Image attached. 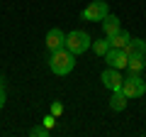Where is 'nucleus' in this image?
Listing matches in <instances>:
<instances>
[{"label":"nucleus","instance_id":"obj_6","mask_svg":"<svg viewBox=\"0 0 146 137\" xmlns=\"http://www.w3.org/2000/svg\"><path fill=\"white\" fill-rule=\"evenodd\" d=\"M102 83H105V88H110V91H122V74H119V68H112V66H107L102 71Z\"/></svg>","mask_w":146,"mask_h":137},{"label":"nucleus","instance_id":"obj_4","mask_svg":"<svg viewBox=\"0 0 146 137\" xmlns=\"http://www.w3.org/2000/svg\"><path fill=\"white\" fill-rule=\"evenodd\" d=\"M107 12H110V5L105 3V0H93V3L80 12V17H83L85 22H100Z\"/></svg>","mask_w":146,"mask_h":137},{"label":"nucleus","instance_id":"obj_7","mask_svg":"<svg viewBox=\"0 0 146 137\" xmlns=\"http://www.w3.org/2000/svg\"><path fill=\"white\" fill-rule=\"evenodd\" d=\"M44 42H46V49H49V52H56V49H63V47H66V34H63L58 27H51V30L46 32V39H44Z\"/></svg>","mask_w":146,"mask_h":137},{"label":"nucleus","instance_id":"obj_3","mask_svg":"<svg viewBox=\"0 0 146 137\" xmlns=\"http://www.w3.org/2000/svg\"><path fill=\"white\" fill-rule=\"evenodd\" d=\"M122 93L127 95V98H141V95L146 93V81L141 79V74H129V79L122 81Z\"/></svg>","mask_w":146,"mask_h":137},{"label":"nucleus","instance_id":"obj_16","mask_svg":"<svg viewBox=\"0 0 146 137\" xmlns=\"http://www.w3.org/2000/svg\"><path fill=\"white\" fill-rule=\"evenodd\" d=\"M61 113H63V105H61V103H58V100H54V103H51V115H61Z\"/></svg>","mask_w":146,"mask_h":137},{"label":"nucleus","instance_id":"obj_2","mask_svg":"<svg viewBox=\"0 0 146 137\" xmlns=\"http://www.w3.org/2000/svg\"><path fill=\"white\" fill-rule=\"evenodd\" d=\"M90 47H93V37H90L88 32L73 30V32H68V34H66V49H68V52H73L76 56L83 54V52H88Z\"/></svg>","mask_w":146,"mask_h":137},{"label":"nucleus","instance_id":"obj_11","mask_svg":"<svg viewBox=\"0 0 146 137\" xmlns=\"http://www.w3.org/2000/svg\"><path fill=\"white\" fill-rule=\"evenodd\" d=\"M124 49H127V54H141V56H146V42L139 37H131Z\"/></svg>","mask_w":146,"mask_h":137},{"label":"nucleus","instance_id":"obj_8","mask_svg":"<svg viewBox=\"0 0 146 137\" xmlns=\"http://www.w3.org/2000/svg\"><path fill=\"white\" fill-rule=\"evenodd\" d=\"M122 25H119V17L112 15V12H107V15L102 17V32H105V37H112L115 32H119Z\"/></svg>","mask_w":146,"mask_h":137},{"label":"nucleus","instance_id":"obj_14","mask_svg":"<svg viewBox=\"0 0 146 137\" xmlns=\"http://www.w3.org/2000/svg\"><path fill=\"white\" fill-rule=\"evenodd\" d=\"M29 135L32 137H49V135H51V130L44 127V125H36V127H32V130H29Z\"/></svg>","mask_w":146,"mask_h":137},{"label":"nucleus","instance_id":"obj_5","mask_svg":"<svg viewBox=\"0 0 146 137\" xmlns=\"http://www.w3.org/2000/svg\"><path fill=\"white\" fill-rule=\"evenodd\" d=\"M105 61H107V66H112V68H124L127 66V61H129V54H127V49L124 47H110L107 49V54H105Z\"/></svg>","mask_w":146,"mask_h":137},{"label":"nucleus","instance_id":"obj_12","mask_svg":"<svg viewBox=\"0 0 146 137\" xmlns=\"http://www.w3.org/2000/svg\"><path fill=\"white\" fill-rule=\"evenodd\" d=\"M110 39V47H127V42H129V32H124V30H119V32H115V34H112V37H107Z\"/></svg>","mask_w":146,"mask_h":137},{"label":"nucleus","instance_id":"obj_10","mask_svg":"<svg viewBox=\"0 0 146 137\" xmlns=\"http://www.w3.org/2000/svg\"><path fill=\"white\" fill-rule=\"evenodd\" d=\"M127 100H129V98H127L122 91H112V98H110V108H112L115 113H122V110L127 108Z\"/></svg>","mask_w":146,"mask_h":137},{"label":"nucleus","instance_id":"obj_18","mask_svg":"<svg viewBox=\"0 0 146 137\" xmlns=\"http://www.w3.org/2000/svg\"><path fill=\"white\" fill-rule=\"evenodd\" d=\"M3 83H5V79H3V76H0V86H3Z\"/></svg>","mask_w":146,"mask_h":137},{"label":"nucleus","instance_id":"obj_13","mask_svg":"<svg viewBox=\"0 0 146 137\" xmlns=\"http://www.w3.org/2000/svg\"><path fill=\"white\" fill-rule=\"evenodd\" d=\"M107 49H110V39L107 37H105V39H93V52L98 54V56H105Z\"/></svg>","mask_w":146,"mask_h":137},{"label":"nucleus","instance_id":"obj_1","mask_svg":"<svg viewBox=\"0 0 146 137\" xmlns=\"http://www.w3.org/2000/svg\"><path fill=\"white\" fill-rule=\"evenodd\" d=\"M73 66H76V54L68 52L66 47L51 52V56H49V68H51L56 76H68L73 71Z\"/></svg>","mask_w":146,"mask_h":137},{"label":"nucleus","instance_id":"obj_17","mask_svg":"<svg viewBox=\"0 0 146 137\" xmlns=\"http://www.w3.org/2000/svg\"><path fill=\"white\" fill-rule=\"evenodd\" d=\"M5 100H7V95H5V88H3V86H0V108L5 105Z\"/></svg>","mask_w":146,"mask_h":137},{"label":"nucleus","instance_id":"obj_15","mask_svg":"<svg viewBox=\"0 0 146 137\" xmlns=\"http://www.w3.org/2000/svg\"><path fill=\"white\" fill-rule=\"evenodd\" d=\"M44 127H49V130H51V127H56V115H51V113H49V115L44 118Z\"/></svg>","mask_w":146,"mask_h":137},{"label":"nucleus","instance_id":"obj_9","mask_svg":"<svg viewBox=\"0 0 146 137\" xmlns=\"http://www.w3.org/2000/svg\"><path fill=\"white\" fill-rule=\"evenodd\" d=\"M127 68H129V74H141L146 68V56H141V54H129Z\"/></svg>","mask_w":146,"mask_h":137}]
</instances>
